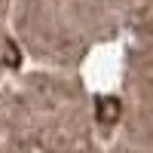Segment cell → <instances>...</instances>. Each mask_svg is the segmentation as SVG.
<instances>
[{
    "label": "cell",
    "instance_id": "obj_1",
    "mask_svg": "<svg viewBox=\"0 0 153 153\" xmlns=\"http://www.w3.org/2000/svg\"><path fill=\"white\" fill-rule=\"evenodd\" d=\"M95 113H98V120L101 123H117L120 120V113H123V104H120V98H113V95H104V98H98L95 101Z\"/></svg>",
    "mask_w": 153,
    "mask_h": 153
},
{
    "label": "cell",
    "instance_id": "obj_2",
    "mask_svg": "<svg viewBox=\"0 0 153 153\" xmlns=\"http://www.w3.org/2000/svg\"><path fill=\"white\" fill-rule=\"evenodd\" d=\"M3 58H6V65H9V68H19V61H22V55H19V46H16V43H6V52H3Z\"/></svg>",
    "mask_w": 153,
    "mask_h": 153
}]
</instances>
